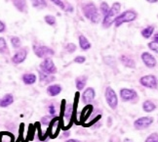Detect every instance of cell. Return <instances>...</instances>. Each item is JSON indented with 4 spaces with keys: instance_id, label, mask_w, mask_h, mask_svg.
I'll return each instance as SVG.
<instances>
[{
    "instance_id": "obj_1",
    "label": "cell",
    "mask_w": 158,
    "mask_h": 142,
    "mask_svg": "<svg viewBox=\"0 0 158 142\" xmlns=\"http://www.w3.org/2000/svg\"><path fill=\"white\" fill-rule=\"evenodd\" d=\"M82 13L84 17L88 19L91 23L93 24H98L101 20V13L96 6V4L92 1L86 2L82 5Z\"/></svg>"
},
{
    "instance_id": "obj_2",
    "label": "cell",
    "mask_w": 158,
    "mask_h": 142,
    "mask_svg": "<svg viewBox=\"0 0 158 142\" xmlns=\"http://www.w3.org/2000/svg\"><path fill=\"white\" fill-rule=\"evenodd\" d=\"M120 11H121V4L119 2H114L109 11L107 12V14L104 16L102 18V28L105 29H108L110 28L111 24H114L115 20H116V18L119 16L120 14Z\"/></svg>"
},
{
    "instance_id": "obj_3",
    "label": "cell",
    "mask_w": 158,
    "mask_h": 142,
    "mask_svg": "<svg viewBox=\"0 0 158 142\" xmlns=\"http://www.w3.org/2000/svg\"><path fill=\"white\" fill-rule=\"evenodd\" d=\"M138 18V12L135 11L134 9H129L126 10L122 13H120L119 16L116 18V20L114 22V26L115 28H119L122 26L125 23H131L136 21Z\"/></svg>"
},
{
    "instance_id": "obj_4",
    "label": "cell",
    "mask_w": 158,
    "mask_h": 142,
    "mask_svg": "<svg viewBox=\"0 0 158 142\" xmlns=\"http://www.w3.org/2000/svg\"><path fill=\"white\" fill-rule=\"evenodd\" d=\"M32 50L36 55V57H38L40 59L51 58L55 55V51L51 47L42 44H37V43H34L32 45Z\"/></svg>"
},
{
    "instance_id": "obj_5",
    "label": "cell",
    "mask_w": 158,
    "mask_h": 142,
    "mask_svg": "<svg viewBox=\"0 0 158 142\" xmlns=\"http://www.w3.org/2000/svg\"><path fill=\"white\" fill-rule=\"evenodd\" d=\"M105 98H106V101L107 103V105L110 107L112 110H115L118 106V97L115 90L110 87V86H107L106 88L105 91Z\"/></svg>"
},
{
    "instance_id": "obj_6",
    "label": "cell",
    "mask_w": 158,
    "mask_h": 142,
    "mask_svg": "<svg viewBox=\"0 0 158 142\" xmlns=\"http://www.w3.org/2000/svg\"><path fill=\"white\" fill-rule=\"evenodd\" d=\"M39 68H40L41 72L47 73V75L54 76L55 73H57V72H58L57 67H56V65H55L52 58L43 59V61H42L40 63V65H39Z\"/></svg>"
},
{
    "instance_id": "obj_7",
    "label": "cell",
    "mask_w": 158,
    "mask_h": 142,
    "mask_svg": "<svg viewBox=\"0 0 158 142\" xmlns=\"http://www.w3.org/2000/svg\"><path fill=\"white\" fill-rule=\"evenodd\" d=\"M139 84L145 88L157 89L158 88V79L154 75H147L139 78Z\"/></svg>"
},
{
    "instance_id": "obj_8",
    "label": "cell",
    "mask_w": 158,
    "mask_h": 142,
    "mask_svg": "<svg viewBox=\"0 0 158 142\" xmlns=\"http://www.w3.org/2000/svg\"><path fill=\"white\" fill-rule=\"evenodd\" d=\"M154 119L150 116H144V117H139L137 120L134 121V127L137 131H143L149 127L153 123Z\"/></svg>"
},
{
    "instance_id": "obj_9",
    "label": "cell",
    "mask_w": 158,
    "mask_h": 142,
    "mask_svg": "<svg viewBox=\"0 0 158 142\" xmlns=\"http://www.w3.org/2000/svg\"><path fill=\"white\" fill-rule=\"evenodd\" d=\"M27 54H28V49L27 47H22L20 49L15 52V54L12 56V63L14 65H20L22 63H23L27 57Z\"/></svg>"
},
{
    "instance_id": "obj_10",
    "label": "cell",
    "mask_w": 158,
    "mask_h": 142,
    "mask_svg": "<svg viewBox=\"0 0 158 142\" xmlns=\"http://www.w3.org/2000/svg\"><path fill=\"white\" fill-rule=\"evenodd\" d=\"M119 95L123 102H131L138 99V93L135 89L132 88H121L119 91Z\"/></svg>"
},
{
    "instance_id": "obj_11",
    "label": "cell",
    "mask_w": 158,
    "mask_h": 142,
    "mask_svg": "<svg viewBox=\"0 0 158 142\" xmlns=\"http://www.w3.org/2000/svg\"><path fill=\"white\" fill-rule=\"evenodd\" d=\"M60 128V118L59 117H56V118H53V120L49 123V131H47V133L48 135H50L51 138H55V137H57V135L59 134Z\"/></svg>"
},
{
    "instance_id": "obj_12",
    "label": "cell",
    "mask_w": 158,
    "mask_h": 142,
    "mask_svg": "<svg viewBox=\"0 0 158 142\" xmlns=\"http://www.w3.org/2000/svg\"><path fill=\"white\" fill-rule=\"evenodd\" d=\"M141 59L143 61V63L144 64V66L148 68V69H153V68L157 66V61L155 57L149 52H143L141 55Z\"/></svg>"
},
{
    "instance_id": "obj_13",
    "label": "cell",
    "mask_w": 158,
    "mask_h": 142,
    "mask_svg": "<svg viewBox=\"0 0 158 142\" xmlns=\"http://www.w3.org/2000/svg\"><path fill=\"white\" fill-rule=\"evenodd\" d=\"M95 97H96V91L93 87L85 88L81 96L82 102L85 105H91V103L95 100Z\"/></svg>"
},
{
    "instance_id": "obj_14",
    "label": "cell",
    "mask_w": 158,
    "mask_h": 142,
    "mask_svg": "<svg viewBox=\"0 0 158 142\" xmlns=\"http://www.w3.org/2000/svg\"><path fill=\"white\" fill-rule=\"evenodd\" d=\"M119 61L126 68H129V69H135L136 68V61L131 56H129V55H125V54L121 55L119 57Z\"/></svg>"
},
{
    "instance_id": "obj_15",
    "label": "cell",
    "mask_w": 158,
    "mask_h": 142,
    "mask_svg": "<svg viewBox=\"0 0 158 142\" xmlns=\"http://www.w3.org/2000/svg\"><path fill=\"white\" fill-rule=\"evenodd\" d=\"M11 2L14 5V7L19 12H21V13H25V14L27 13L28 7H27V0H11Z\"/></svg>"
},
{
    "instance_id": "obj_16",
    "label": "cell",
    "mask_w": 158,
    "mask_h": 142,
    "mask_svg": "<svg viewBox=\"0 0 158 142\" xmlns=\"http://www.w3.org/2000/svg\"><path fill=\"white\" fill-rule=\"evenodd\" d=\"M74 111H75V105L74 104H66L64 107V116L65 120L69 122V123L72 122V118H73L74 115Z\"/></svg>"
},
{
    "instance_id": "obj_17",
    "label": "cell",
    "mask_w": 158,
    "mask_h": 142,
    "mask_svg": "<svg viewBox=\"0 0 158 142\" xmlns=\"http://www.w3.org/2000/svg\"><path fill=\"white\" fill-rule=\"evenodd\" d=\"M62 90H63L62 85L59 84V83H54V84L48 85L47 93L49 94L51 97H55V96H58L60 92H62Z\"/></svg>"
},
{
    "instance_id": "obj_18",
    "label": "cell",
    "mask_w": 158,
    "mask_h": 142,
    "mask_svg": "<svg viewBox=\"0 0 158 142\" xmlns=\"http://www.w3.org/2000/svg\"><path fill=\"white\" fill-rule=\"evenodd\" d=\"M22 81L26 85H32L37 81V77L33 73H26L22 76Z\"/></svg>"
},
{
    "instance_id": "obj_19",
    "label": "cell",
    "mask_w": 158,
    "mask_h": 142,
    "mask_svg": "<svg viewBox=\"0 0 158 142\" xmlns=\"http://www.w3.org/2000/svg\"><path fill=\"white\" fill-rule=\"evenodd\" d=\"M53 4H55L58 7H60L62 10L66 12H73V7L70 6L69 3H68L65 0H49Z\"/></svg>"
},
{
    "instance_id": "obj_20",
    "label": "cell",
    "mask_w": 158,
    "mask_h": 142,
    "mask_svg": "<svg viewBox=\"0 0 158 142\" xmlns=\"http://www.w3.org/2000/svg\"><path fill=\"white\" fill-rule=\"evenodd\" d=\"M78 42H79V47H80V49L83 51H87L91 47H92V44H91L89 39L83 34H79Z\"/></svg>"
},
{
    "instance_id": "obj_21",
    "label": "cell",
    "mask_w": 158,
    "mask_h": 142,
    "mask_svg": "<svg viewBox=\"0 0 158 142\" xmlns=\"http://www.w3.org/2000/svg\"><path fill=\"white\" fill-rule=\"evenodd\" d=\"M14 95L12 93H7L5 94L2 98L1 101H0V107L1 108H7L9 106H11L12 104L14 103Z\"/></svg>"
},
{
    "instance_id": "obj_22",
    "label": "cell",
    "mask_w": 158,
    "mask_h": 142,
    "mask_svg": "<svg viewBox=\"0 0 158 142\" xmlns=\"http://www.w3.org/2000/svg\"><path fill=\"white\" fill-rule=\"evenodd\" d=\"M88 82V77L86 76H79L75 78V86L76 89L78 91H81L83 89H85V86L87 84Z\"/></svg>"
},
{
    "instance_id": "obj_23",
    "label": "cell",
    "mask_w": 158,
    "mask_h": 142,
    "mask_svg": "<svg viewBox=\"0 0 158 142\" xmlns=\"http://www.w3.org/2000/svg\"><path fill=\"white\" fill-rule=\"evenodd\" d=\"M55 79H56V77L52 76V75H47V73L39 71V82L43 84H50L51 82H53Z\"/></svg>"
},
{
    "instance_id": "obj_24",
    "label": "cell",
    "mask_w": 158,
    "mask_h": 142,
    "mask_svg": "<svg viewBox=\"0 0 158 142\" xmlns=\"http://www.w3.org/2000/svg\"><path fill=\"white\" fill-rule=\"evenodd\" d=\"M157 109L156 104L151 100H144L143 102V110L145 113H152Z\"/></svg>"
},
{
    "instance_id": "obj_25",
    "label": "cell",
    "mask_w": 158,
    "mask_h": 142,
    "mask_svg": "<svg viewBox=\"0 0 158 142\" xmlns=\"http://www.w3.org/2000/svg\"><path fill=\"white\" fill-rule=\"evenodd\" d=\"M154 29H155L154 26H151V24H149V26H147L144 29H142L141 34H142V36H143V38L148 39V38H150L151 36L153 35V33H154Z\"/></svg>"
},
{
    "instance_id": "obj_26",
    "label": "cell",
    "mask_w": 158,
    "mask_h": 142,
    "mask_svg": "<svg viewBox=\"0 0 158 142\" xmlns=\"http://www.w3.org/2000/svg\"><path fill=\"white\" fill-rule=\"evenodd\" d=\"M10 53V50L8 48L7 41L4 38H0V54L2 55H8Z\"/></svg>"
},
{
    "instance_id": "obj_27",
    "label": "cell",
    "mask_w": 158,
    "mask_h": 142,
    "mask_svg": "<svg viewBox=\"0 0 158 142\" xmlns=\"http://www.w3.org/2000/svg\"><path fill=\"white\" fill-rule=\"evenodd\" d=\"M31 5L32 7L36 8V9H44L48 6V3L46 0H31Z\"/></svg>"
},
{
    "instance_id": "obj_28",
    "label": "cell",
    "mask_w": 158,
    "mask_h": 142,
    "mask_svg": "<svg viewBox=\"0 0 158 142\" xmlns=\"http://www.w3.org/2000/svg\"><path fill=\"white\" fill-rule=\"evenodd\" d=\"M10 42H11V45L13 46V48L15 49H20L22 48V40L19 36H10Z\"/></svg>"
},
{
    "instance_id": "obj_29",
    "label": "cell",
    "mask_w": 158,
    "mask_h": 142,
    "mask_svg": "<svg viewBox=\"0 0 158 142\" xmlns=\"http://www.w3.org/2000/svg\"><path fill=\"white\" fill-rule=\"evenodd\" d=\"M0 142H14V135L10 132L0 133Z\"/></svg>"
},
{
    "instance_id": "obj_30",
    "label": "cell",
    "mask_w": 158,
    "mask_h": 142,
    "mask_svg": "<svg viewBox=\"0 0 158 142\" xmlns=\"http://www.w3.org/2000/svg\"><path fill=\"white\" fill-rule=\"evenodd\" d=\"M44 21L47 24H49V26H51V27H55L57 24L56 17L53 16V15H46L44 17Z\"/></svg>"
},
{
    "instance_id": "obj_31",
    "label": "cell",
    "mask_w": 158,
    "mask_h": 142,
    "mask_svg": "<svg viewBox=\"0 0 158 142\" xmlns=\"http://www.w3.org/2000/svg\"><path fill=\"white\" fill-rule=\"evenodd\" d=\"M109 9H110V7H109V5L105 2V1H102L101 4H100V8H99V11H100V13L101 15L102 16H105L107 14V12L109 11Z\"/></svg>"
},
{
    "instance_id": "obj_32",
    "label": "cell",
    "mask_w": 158,
    "mask_h": 142,
    "mask_svg": "<svg viewBox=\"0 0 158 142\" xmlns=\"http://www.w3.org/2000/svg\"><path fill=\"white\" fill-rule=\"evenodd\" d=\"M64 49L66 50V52L69 53V54H72V53H74L76 51V49H77V46L74 44V43H68L65 46H64Z\"/></svg>"
},
{
    "instance_id": "obj_33",
    "label": "cell",
    "mask_w": 158,
    "mask_h": 142,
    "mask_svg": "<svg viewBox=\"0 0 158 142\" xmlns=\"http://www.w3.org/2000/svg\"><path fill=\"white\" fill-rule=\"evenodd\" d=\"M144 142H158V133L157 132L150 133L148 136L145 138Z\"/></svg>"
},
{
    "instance_id": "obj_34",
    "label": "cell",
    "mask_w": 158,
    "mask_h": 142,
    "mask_svg": "<svg viewBox=\"0 0 158 142\" xmlns=\"http://www.w3.org/2000/svg\"><path fill=\"white\" fill-rule=\"evenodd\" d=\"M148 48L150 49L151 51H153V52L158 54V43L157 42L150 41V42L148 43Z\"/></svg>"
},
{
    "instance_id": "obj_35",
    "label": "cell",
    "mask_w": 158,
    "mask_h": 142,
    "mask_svg": "<svg viewBox=\"0 0 158 142\" xmlns=\"http://www.w3.org/2000/svg\"><path fill=\"white\" fill-rule=\"evenodd\" d=\"M73 62H74V63H76V64H84L85 62H86V57L79 55V56H76L73 59Z\"/></svg>"
},
{
    "instance_id": "obj_36",
    "label": "cell",
    "mask_w": 158,
    "mask_h": 142,
    "mask_svg": "<svg viewBox=\"0 0 158 142\" xmlns=\"http://www.w3.org/2000/svg\"><path fill=\"white\" fill-rule=\"evenodd\" d=\"M48 113L52 117H55V115H56V107H55L54 104H50L49 106H48Z\"/></svg>"
},
{
    "instance_id": "obj_37",
    "label": "cell",
    "mask_w": 158,
    "mask_h": 142,
    "mask_svg": "<svg viewBox=\"0 0 158 142\" xmlns=\"http://www.w3.org/2000/svg\"><path fill=\"white\" fill-rule=\"evenodd\" d=\"M52 120H50V118L48 116L46 117H43V118L41 119V123L42 125H45V126H49V123L51 122Z\"/></svg>"
},
{
    "instance_id": "obj_38",
    "label": "cell",
    "mask_w": 158,
    "mask_h": 142,
    "mask_svg": "<svg viewBox=\"0 0 158 142\" xmlns=\"http://www.w3.org/2000/svg\"><path fill=\"white\" fill-rule=\"evenodd\" d=\"M5 30H6V24L3 21L0 20V33H4Z\"/></svg>"
},
{
    "instance_id": "obj_39",
    "label": "cell",
    "mask_w": 158,
    "mask_h": 142,
    "mask_svg": "<svg viewBox=\"0 0 158 142\" xmlns=\"http://www.w3.org/2000/svg\"><path fill=\"white\" fill-rule=\"evenodd\" d=\"M69 134H70L69 131H64V133H63V137L68 138V137L69 136Z\"/></svg>"
},
{
    "instance_id": "obj_40",
    "label": "cell",
    "mask_w": 158,
    "mask_h": 142,
    "mask_svg": "<svg viewBox=\"0 0 158 142\" xmlns=\"http://www.w3.org/2000/svg\"><path fill=\"white\" fill-rule=\"evenodd\" d=\"M152 41H154V42H157V43H158V33H156L155 34H153Z\"/></svg>"
},
{
    "instance_id": "obj_41",
    "label": "cell",
    "mask_w": 158,
    "mask_h": 142,
    "mask_svg": "<svg viewBox=\"0 0 158 142\" xmlns=\"http://www.w3.org/2000/svg\"><path fill=\"white\" fill-rule=\"evenodd\" d=\"M145 1L148 2V3L153 4V3H157V2H158V0H145Z\"/></svg>"
},
{
    "instance_id": "obj_42",
    "label": "cell",
    "mask_w": 158,
    "mask_h": 142,
    "mask_svg": "<svg viewBox=\"0 0 158 142\" xmlns=\"http://www.w3.org/2000/svg\"><path fill=\"white\" fill-rule=\"evenodd\" d=\"M65 142H80V141H79V140H77V139H68V140H66Z\"/></svg>"
},
{
    "instance_id": "obj_43",
    "label": "cell",
    "mask_w": 158,
    "mask_h": 142,
    "mask_svg": "<svg viewBox=\"0 0 158 142\" xmlns=\"http://www.w3.org/2000/svg\"><path fill=\"white\" fill-rule=\"evenodd\" d=\"M0 101H1V98H0Z\"/></svg>"
}]
</instances>
